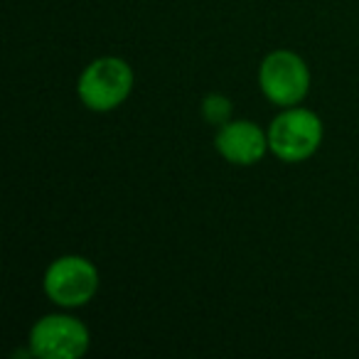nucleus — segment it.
I'll return each instance as SVG.
<instances>
[{
  "label": "nucleus",
  "mask_w": 359,
  "mask_h": 359,
  "mask_svg": "<svg viewBox=\"0 0 359 359\" xmlns=\"http://www.w3.org/2000/svg\"><path fill=\"white\" fill-rule=\"evenodd\" d=\"M135 72L123 57L104 55L91 60L76 79V96L84 109L94 114H111L121 109L133 94Z\"/></svg>",
  "instance_id": "obj_1"
},
{
  "label": "nucleus",
  "mask_w": 359,
  "mask_h": 359,
  "mask_svg": "<svg viewBox=\"0 0 359 359\" xmlns=\"http://www.w3.org/2000/svg\"><path fill=\"white\" fill-rule=\"evenodd\" d=\"M266 133H269V150L276 160L285 165H298L310 160L320 150L325 138V126L313 109L298 104L278 109Z\"/></svg>",
  "instance_id": "obj_2"
},
{
  "label": "nucleus",
  "mask_w": 359,
  "mask_h": 359,
  "mask_svg": "<svg viewBox=\"0 0 359 359\" xmlns=\"http://www.w3.org/2000/svg\"><path fill=\"white\" fill-rule=\"evenodd\" d=\"M101 288V273L86 256L65 254L50 261L42 276V290L47 300L60 310H79L96 298Z\"/></svg>",
  "instance_id": "obj_3"
},
{
  "label": "nucleus",
  "mask_w": 359,
  "mask_h": 359,
  "mask_svg": "<svg viewBox=\"0 0 359 359\" xmlns=\"http://www.w3.org/2000/svg\"><path fill=\"white\" fill-rule=\"evenodd\" d=\"M256 81L269 104H273L276 109H288L308 99L313 72L298 52L273 50L261 60Z\"/></svg>",
  "instance_id": "obj_4"
},
{
  "label": "nucleus",
  "mask_w": 359,
  "mask_h": 359,
  "mask_svg": "<svg viewBox=\"0 0 359 359\" xmlns=\"http://www.w3.org/2000/svg\"><path fill=\"white\" fill-rule=\"evenodd\" d=\"M89 344V327L69 313L42 315L27 334V349L35 359H81Z\"/></svg>",
  "instance_id": "obj_5"
},
{
  "label": "nucleus",
  "mask_w": 359,
  "mask_h": 359,
  "mask_svg": "<svg viewBox=\"0 0 359 359\" xmlns=\"http://www.w3.org/2000/svg\"><path fill=\"white\" fill-rule=\"evenodd\" d=\"M215 150L236 168H251L261 163L269 150V133L249 118H231L215 133Z\"/></svg>",
  "instance_id": "obj_6"
},
{
  "label": "nucleus",
  "mask_w": 359,
  "mask_h": 359,
  "mask_svg": "<svg viewBox=\"0 0 359 359\" xmlns=\"http://www.w3.org/2000/svg\"><path fill=\"white\" fill-rule=\"evenodd\" d=\"M200 111H202V118H205L210 126H215V128H219V126L229 123V121L234 118V106H231V99L224 94H219V91L207 94L200 104Z\"/></svg>",
  "instance_id": "obj_7"
}]
</instances>
